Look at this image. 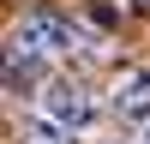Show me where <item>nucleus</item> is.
Here are the masks:
<instances>
[{"label":"nucleus","mask_w":150,"mask_h":144,"mask_svg":"<svg viewBox=\"0 0 150 144\" xmlns=\"http://www.w3.org/2000/svg\"><path fill=\"white\" fill-rule=\"evenodd\" d=\"M114 114L126 120V126H138V120H150V66L144 72H120V84H114Z\"/></svg>","instance_id":"7ed1b4c3"},{"label":"nucleus","mask_w":150,"mask_h":144,"mask_svg":"<svg viewBox=\"0 0 150 144\" xmlns=\"http://www.w3.org/2000/svg\"><path fill=\"white\" fill-rule=\"evenodd\" d=\"M12 54H102L96 48V36L84 30V24L60 18V12H30V18L12 24Z\"/></svg>","instance_id":"f257e3e1"},{"label":"nucleus","mask_w":150,"mask_h":144,"mask_svg":"<svg viewBox=\"0 0 150 144\" xmlns=\"http://www.w3.org/2000/svg\"><path fill=\"white\" fill-rule=\"evenodd\" d=\"M18 144H72V126H60L54 114L24 120V126H18Z\"/></svg>","instance_id":"20e7f679"},{"label":"nucleus","mask_w":150,"mask_h":144,"mask_svg":"<svg viewBox=\"0 0 150 144\" xmlns=\"http://www.w3.org/2000/svg\"><path fill=\"white\" fill-rule=\"evenodd\" d=\"M138 6H144V12H150V0H138Z\"/></svg>","instance_id":"39448f33"},{"label":"nucleus","mask_w":150,"mask_h":144,"mask_svg":"<svg viewBox=\"0 0 150 144\" xmlns=\"http://www.w3.org/2000/svg\"><path fill=\"white\" fill-rule=\"evenodd\" d=\"M42 114H54L60 126H90V114H96V102H90V90H84L78 78H54L48 84V96H42Z\"/></svg>","instance_id":"f03ea898"}]
</instances>
